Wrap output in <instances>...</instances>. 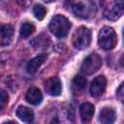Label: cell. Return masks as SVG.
<instances>
[{"instance_id": "7a4b0ae2", "label": "cell", "mask_w": 124, "mask_h": 124, "mask_svg": "<svg viewBox=\"0 0 124 124\" xmlns=\"http://www.w3.org/2000/svg\"><path fill=\"white\" fill-rule=\"evenodd\" d=\"M71 28V22L67 17L61 15L55 16L49 22V30L56 37L62 38L68 35Z\"/></svg>"}, {"instance_id": "e0dca14e", "label": "cell", "mask_w": 124, "mask_h": 124, "mask_svg": "<svg viewBox=\"0 0 124 124\" xmlns=\"http://www.w3.org/2000/svg\"><path fill=\"white\" fill-rule=\"evenodd\" d=\"M33 13H34V16H36L37 19L42 20L45 17L46 11L44 6H42V5H35L34 8H33Z\"/></svg>"}, {"instance_id": "d6986e66", "label": "cell", "mask_w": 124, "mask_h": 124, "mask_svg": "<svg viewBox=\"0 0 124 124\" xmlns=\"http://www.w3.org/2000/svg\"><path fill=\"white\" fill-rule=\"evenodd\" d=\"M120 64L122 65V67H124V55H122L120 58Z\"/></svg>"}, {"instance_id": "2e32d148", "label": "cell", "mask_w": 124, "mask_h": 124, "mask_svg": "<svg viewBox=\"0 0 124 124\" xmlns=\"http://www.w3.org/2000/svg\"><path fill=\"white\" fill-rule=\"evenodd\" d=\"M73 85L79 91H82L86 87V79L81 76H76L73 79Z\"/></svg>"}, {"instance_id": "30bf717a", "label": "cell", "mask_w": 124, "mask_h": 124, "mask_svg": "<svg viewBox=\"0 0 124 124\" xmlns=\"http://www.w3.org/2000/svg\"><path fill=\"white\" fill-rule=\"evenodd\" d=\"M116 119V112L111 108H104L100 111L99 114V121L104 124H110L113 123Z\"/></svg>"}, {"instance_id": "ac0fdd59", "label": "cell", "mask_w": 124, "mask_h": 124, "mask_svg": "<svg viewBox=\"0 0 124 124\" xmlns=\"http://www.w3.org/2000/svg\"><path fill=\"white\" fill-rule=\"evenodd\" d=\"M8 101H9V96H8V94H7L4 90H2V91H1V96H0V105H1V108H5V106H6V104L8 103Z\"/></svg>"}, {"instance_id": "7c38bea8", "label": "cell", "mask_w": 124, "mask_h": 124, "mask_svg": "<svg viewBox=\"0 0 124 124\" xmlns=\"http://www.w3.org/2000/svg\"><path fill=\"white\" fill-rule=\"evenodd\" d=\"M79 115L82 122H88L94 115V106L90 103H83L79 107Z\"/></svg>"}, {"instance_id": "44dd1931", "label": "cell", "mask_w": 124, "mask_h": 124, "mask_svg": "<svg viewBox=\"0 0 124 124\" xmlns=\"http://www.w3.org/2000/svg\"><path fill=\"white\" fill-rule=\"evenodd\" d=\"M123 38H124V30H123Z\"/></svg>"}, {"instance_id": "ba28073f", "label": "cell", "mask_w": 124, "mask_h": 124, "mask_svg": "<svg viewBox=\"0 0 124 124\" xmlns=\"http://www.w3.org/2000/svg\"><path fill=\"white\" fill-rule=\"evenodd\" d=\"M45 88L50 96H59L62 90L61 81L58 78H50L45 83Z\"/></svg>"}, {"instance_id": "3957f363", "label": "cell", "mask_w": 124, "mask_h": 124, "mask_svg": "<svg viewBox=\"0 0 124 124\" xmlns=\"http://www.w3.org/2000/svg\"><path fill=\"white\" fill-rule=\"evenodd\" d=\"M117 43L116 34L111 27L105 26L103 27L98 35V44L105 50L112 49Z\"/></svg>"}, {"instance_id": "277c9868", "label": "cell", "mask_w": 124, "mask_h": 124, "mask_svg": "<svg viewBox=\"0 0 124 124\" xmlns=\"http://www.w3.org/2000/svg\"><path fill=\"white\" fill-rule=\"evenodd\" d=\"M73 45L78 49L86 48L91 43V31L86 27L78 28L73 34Z\"/></svg>"}, {"instance_id": "4fadbf2b", "label": "cell", "mask_w": 124, "mask_h": 124, "mask_svg": "<svg viewBox=\"0 0 124 124\" xmlns=\"http://www.w3.org/2000/svg\"><path fill=\"white\" fill-rule=\"evenodd\" d=\"M16 116L23 122L26 123H30L33 121L34 119V112L31 108H27V107H23V106H19L16 108Z\"/></svg>"}, {"instance_id": "52a82bcc", "label": "cell", "mask_w": 124, "mask_h": 124, "mask_svg": "<svg viewBox=\"0 0 124 124\" xmlns=\"http://www.w3.org/2000/svg\"><path fill=\"white\" fill-rule=\"evenodd\" d=\"M107 86V79L104 76L96 77L90 84V93L93 97H100L104 94Z\"/></svg>"}, {"instance_id": "8992f818", "label": "cell", "mask_w": 124, "mask_h": 124, "mask_svg": "<svg viewBox=\"0 0 124 124\" xmlns=\"http://www.w3.org/2000/svg\"><path fill=\"white\" fill-rule=\"evenodd\" d=\"M124 14V2L122 0H114L108 8L105 9L104 16L108 20H117Z\"/></svg>"}, {"instance_id": "9a60e30c", "label": "cell", "mask_w": 124, "mask_h": 124, "mask_svg": "<svg viewBox=\"0 0 124 124\" xmlns=\"http://www.w3.org/2000/svg\"><path fill=\"white\" fill-rule=\"evenodd\" d=\"M34 31H35V27H34V25L32 23H30V22H24V23H22L19 32H20V36L22 38H27Z\"/></svg>"}, {"instance_id": "9c48e42d", "label": "cell", "mask_w": 124, "mask_h": 124, "mask_svg": "<svg viewBox=\"0 0 124 124\" xmlns=\"http://www.w3.org/2000/svg\"><path fill=\"white\" fill-rule=\"evenodd\" d=\"M46 58H47V55L46 53H43V54H40V55L34 57L33 59H31L27 63V66H26L27 73L28 74H35L37 72V70L44 64V62L46 60Z\"/></svg>"}, {"instance_id": "7402d4cb", "label": "cell", "mask_w": 124, "mask_h": 124, "mask_svg": "<svg viewBox=\"0 0 124 124\" xmlns=\"http://www.w3.org/2000/svg\"><path fill=\"white\" fill-rule=\"evenodd\" d=\"M123 104H124V101H123Z\"/></svg>"}, {"instance_id": "5b68a950", "label": "cell", "mask_w": 124, "mask_h": 124, "mask_svg": "<svg viewBox=\"0 0 124 124\" xmlns=\"http://www.w3.org/2000/svg\"><path fill=\"white\" fill-rule=\"evenodd\" d=\"M102 66V59L97 53L89 54L82 62L80 72L85 76H90L96 73Z\"/></svg>"}, {"instance_id": "ffe728a7", "label": "cell", "mask_w": 124, "mask_h": 124, "mask_svg": "<svg viewBox=\"0 0 124 124\" xmlns=\"http://www.w3.org/2000/svg\"><path fill=\"white\" fill-rule=\"evenodd\" d=\"M45 2H46V3H51V2H53V1H55V0H44Z\"/></svg>"}, {"instance_id": "5bb4252c", "label": "cell", "mask_w": 124, "mask_h": 124, "mask_svg": "<svg viewBox=\"0 0 124 124\" xmlns=\"http://www.w3.org/2000/svg\"><path fill=\"white\" fill-rule=\"evenodd\" d=\"M26 101L31 105H39L43 100V95L41 91L36 87H31L26 92Z\"/></svg>"}, {"instance_id": "6da1fadb", "label": "cell", "mask_w": 124, "mask_h": 124, "mask_svg": "<svg viewBox=\"0 0 124 124\" xmlns=\"http://www.w3.org/2000/svg\"><path fill=\"white\" fill-rule=\"evenodd\" d=\"M71 6L74 14L82 19L94 17L97 12V8L93 0H72Z\"/></svg>"}, {"instance_id": "8fae6325", "label": "cell", "mask_w": 124, "mask_h": 124, "mask_svg": "<svg viewBox=\"0 0 124 124\" xmlns=\"http://www.w3.org/2000/svg\"><path fill=\"white\" fill-rule=\"evenodd\" d=\"M14 36V28L10 24H5L2 25L1 27V46H5L11 44Z\"/></svg>"}]
</instances>
